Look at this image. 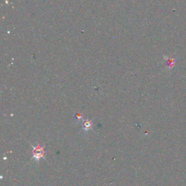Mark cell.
Returning a JSON list of instances; mask_svg holds the SVG:
<instances>
[{"mask_svg": "<svg viewBox=\"0 0 186 186\" xmlns=\"http://www.w3.org/2000/svg\"><path fill=\"white\" fill-rule=\"evenodd\" d=\"M33 147V159H34L35 161H36L37 162H39L42 158H44L45 153V147L44 146H41L38 143L36 146H32Z\"/></svg>", "mask_w": 186, "mask_h": 186, "instance_id": "6da1fadb", "label": "cell"}, {"mask_svg": "<svg viewBox=\"0 0 186 186\" xmlns=\"http://www.w3.org/2000/svg\"><path fill=\"white\" fill-rule=\"evenodd\" d=\"M75 118H77V121H80L81 119H82V115H77V116H75Z\"/></svg>", "mask_w": 186, "mask_h": 186, "instance_id": "3957f363", "label": "cell"}, {"mask_svg": "<svg viewBox=\"0 0 186 186\" xmlns=\"http://www.w3.org/2000/svg\"><path fill=\"white\" fill-rule=\"evenodd\" d=\"M92 127H93V122H92L91 121H90V120L88 119L84 121L82 124V130H84V131H89V130L92 128Z\"/></svg>", "mask_w": 186, "mask_h": 186, "instance_id": "7a4b0ae2", "label": "cell"}]
</instances>
